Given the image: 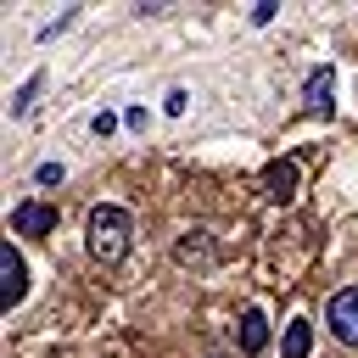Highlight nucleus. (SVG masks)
Returning a JSON list of instances; mask_svg holds the SVG:
<instances>
[{
	"label": "nucleus",
	"mask_w": 358,
	"mask_h": 358,
	"mask_svg": "<svg viewBox=\"0 0 358 358\" xmlns=\"http://www.w3.org/2000/svg\"><path fill=\"white\" fill-rule=\"evenodd\" d=\"M129 235H134V224H129V213L123 207H112V201H101L95 213H90V257L95 263H123L129 257Z\"/></svg>",
	"instance_id": "obj_1"
},
{
	"label": "nucleus",
	"mask_w": 358,
	"mask_h": 358,
	"mask_svg": "<svg viewBox=\"0 0 358 358\" xmlns=\"http://www.w3.org/2000/svg\"><path fill=\"white\" fill-rule=\"evenodd\" d=\"M22 296H28V263H22V252L11 241H0V308L11 313Z\"/></svg>",
	"instance_id": "obj_2"
},
{
	"label": "nucleus",
	"mask_w": 358,
	"mask_h": 358,
	"mask_svg": "<svg viewBox=\"0 0 358 358\" xmlns=\"http://www.w3.org/2000/svg\"><path fill=\"white\" fill-rule=\"evenodd\" d=\"M324 324H330V336H336L341 347H358V285H347V291H336V296H330Z\"/></svg>",
	"instance_id": "obj_3"
},
{
	"label": "nucleus",
	"mask_w": 358,
	"mask_h": 358,
	"mask_svg": "<svg viewBox=\"0 0 358 358\" xmlns=\"http://www.w3.org/2000/svg\"><path fill=\"white\" fill-rule=\"evenodd\" d=\"M263 196H268V201H291V196H296V162H291V157H280V162L263 168Z\"/></svg>",
	"instance_id": "obj_4"
},
{
	"label": "nucleus",
	"mask_w": 358,
	"mask_h": 358,
	"mask_svg": "<svg viewBox=\"0 0 358 358\" xmlns=\"http://www.w3.org/2000/svg\"><path fill=\"white\" fill-rule=\"evenodd\" d=\"M11 229H17V235H50V229H56V207H45V201H22V207L11 213Z\"/></svg>",
	"instance_id": "obj_5"
},
{
	"label": "nucleus",
	"mask_w": 358,
	"mask_h": 358,
	"mask_svg": "<svg viewBox=\"0 0 358 358\" xmlns=\"http://www.w3.org/2000/svg\"><path fill=\"white\" fill-rule=\"evenodd\" d=\"M173 257H179L185 268H207V263H213V241H207V229H190V235L173 246Z\"/></svg>",
	"instance_id": "obj_6"
},
{
	"label": "nucleus",
	"mask_w": 358,
	"mask_h": 358,
	"mask_svg": "<svg viewBox=\"0 0 358 358\" xmlns=\"http://www.w3.org/2000/svg\"><path fill=\"white\" fill-rule=\"evenodd\" d=\"M302 106H308V112H330V67H313V73H308Z\"/></svg>",
	"instance_id": "obj_7"
},
{
	"label": "nucleus",
	"mask_w": 358,
	"mask_h": 358,
	"mask_svg": "<svg viewBox=\"0 0 358 358\" xmlns=\"http://www.w3.org/2000/svg\"><path fill=\"white\" fill-rule=\"evenodd\" d=\"M268 347V319L252 308V313H241V352H263Z\"/></svg>",
	"instance_id": "obj_8"
},
{
	"label": "nucleus",
	"mask_w": 358,
	"mask_h": 358,
	"mask_svg": "<svg viewBox=\"0 0 358 358\" xmlns=\"http://www.w3.org/2000/svg\"><path fill=\"white\" fill-rule=\"evenodd\" d=\"M308 347H313V324L308 319H291L285 324V341H280V358H308Z\"/></svg>",
	"instance_id": "obj_9"
},
{
	"label": "nucleus",
	"mask_w": 358,
	"mask_h": 358,
	"mask_svg": "<svg viewBox=\"0 0 358 358\" xmlns=\"http://www.w3.org/2000/svg\"><path fill=\"white\" fill-rule=\"evenodd\" d=\"M34 90H39V78H28V84L17 90V101H11V117H22V112L34 106Z\"/></svg>",
	"instance_id": "obj_10"
},
{
	"label": "nucleus",
	"mask_w": 358,
	"mask_h": 358,
	"mask_svg": "<svg viewBox=\"0 0 358 358\" xmlns=\"http://www.w3.org/2000/svg\"><path fill=\"white\" fill-rule=\"evenodd\" d=\"M112 129H117V117H112V112H95V117H90V134H101V140H106Z\"/></svg>",
	"instance_id": "obj_11"
},
{
	"label": "nucleus",
	"mask_w": 358,
	"mask_h": 358,
	"mask_svg": "<svg viewBox=\"0 0 358 358\" xmlns=\"http://www.w3.org/2000/svg\"><path fill=\"white\" fill-rule=\"evenodd\" d=\"M274 11H280L274 0H257V6H252V22H274Z\"/></svg>",
	"instance_id": "obj_12"
},
{
	"label": "nucleus",
	"mask_w": 358,
	"mask_h": 358,
	"mask_svg": "<svg viewBox=\"0 0 358 358\" xmlns=\"http://www.w3.org/2000/svg\"><path fill=\"white\" fill-rule=\"evenodd\" d=\"M162 106H168V112H173V117H179V112H185V106H190V95H185V90H168V101H162Z\"/></svg>",
	"instance_id": "obj_13"
},
{
	"label": "nucleus",
	"mask_w": 358,
	"mask_h": 358,
	"mask_svg": "<svg viewBox=\"0 0 358 358\" xmlns=\"http://www.w3.org/2000/svg\"><path fill=\"white\" fill-rule=\"evenodd\" d=\"M39 185H62V162H39Z\"/></svg>",
	"instance_id": "obj_14"
}]
</instances>
